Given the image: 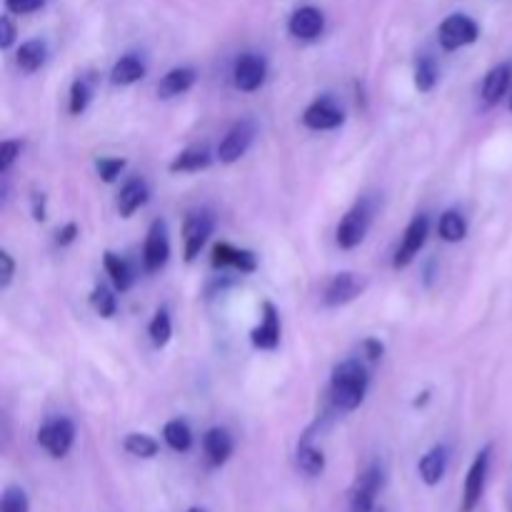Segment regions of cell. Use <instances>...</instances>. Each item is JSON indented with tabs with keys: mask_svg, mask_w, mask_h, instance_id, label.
Listing matches in <instances>:
<instances>
[{
	"mask_svg": "<svg viewBox=\"0 0 512 512\" xmlns=\"http://www.w3.org/2000/svg\"><path fill=\"white\" fill-rule=\"evenodd\" d=\"M210 233H213V215L205 213V210L203 213H193L188 220H185L183 235H185V260H188V263H193V260L198 258L203 245L208 243Z\"/></svg>",
	"mask_w": 512,
	"mask_h": 512,
	"instance_id": "13",
	"label": "cell"
},
{
	"mask_svg": "<svg viewBox=\"0 0 512 512\" xmlns=\"http://www.w3.org/2000/svg\"><path fill=\"white\" fill-rule=\"evenodd\" d=\"M438 83V65H435L433 58H420L418 65H415V88L420 93H430Z\"/></svg>",
	"mask_w": 512,
	"mask_h": 512,
	"instance_id": "30",
	"label": "cell"
},
{
	"mask_svg": "<svg viewBox=\"0 0 512 512\" xmlns=\"http://www.w3.org/2000/svg\"><path fill=\"white\" fill-rule=\"evenodd\" d=\"M253 138H255L253 120H240V123H235L233 128L228 130V135L223 138V143L218 145L220 163L225 165L238 163V160L248 153L250 145H253Z\"/></svg>",
	"mask_w": 512,
	"mask_h": 512,
	"instance_id": "8",
	"label": "cell"
},
{
	"mask_svg": "<svg viewBox=\"0 0 512 512\" xmlns=\"http://www.w3.org/2000/svg\"><path fill=\"white\" fill-rule=\"evenodd\" d=\"M363 348H365V355H368L370 360H380V358H383V353H385L383 343H380V340H375V338L365 340Z\"/></svg>",
	"mask_w": 512,
	"mask_h": 512,
	"instance_id": "40",
	"label": "cell"
},
{
	"mask_svg": "<svg viewBox=\"0 0 512 512\" xmlns=\"http://www.w3.org/2000/svg\"><path fill=\"white\" fill-rule=\"evenodd\" d=\"M438 233L445 243H460L468 235V223H465V218L458 210H448V213L440 215Z\"/></svg>",
	"mask_w": 512,
	"mask_h": 512,
	"instance_id": "26",
	"label": "cell"
},
{
	"mask_svg": "<svg viewBox=\"0 0 512 512\" xmlns=\"http://www.w3.org/2000/svg\"><path fill=\"white\" fill-rule=\"evenodd\" d=\"M95 168H98V175L105 180V183H115V180H118V175L123 173L125 160L123 158H100L98 163H95Z\"/></svg>",
	"mask_w": 512,
	"mask_h": 512,
	"instance_id": "34",
	"label": "cell"
},
{
	"mask_svg": "<svg viewBox=\"0 0 512 512\" xmlns=\"http://www.w3.org/2000/svg\"><path fill=\"white\" fill-rule=\"evenodd\" d=\"M380 488H383V470L378 465H370L350 490V512H373Z\"/></svg>",
	"mask_w": 512,
	"mask_h": 512,
	"instance_id": "6",
	"label": "cell"
},
{
	"mask_svg": "<svg viewBox=\"0 0 512 512\" xmlns=\"http://www.w3.org/2000/svg\"><path fill=\"white\" fill-rule=\"evenodd\" d=\"M125 450H128L130 455H135V458L140 460H150L158 455V443H155L150 435H143V433H130L128 438H125Z\"/></svg>",
	"mask_w": 512,
	"mask_h": 512,
	"instance_id": "29",
	"label": "cell"
},
{
	"mask_svg": "<svg viewBox=\"0 0 512 512\" xmlns=\"http://www.w3.org/2000/svg\"><path fill=\"white\" fill-rule=\"evenodd\" d=\"M0 512H30L28 493L18 485H8L0 498Z\"/></svg>",
	"mask_w": 512,
	"mask_h": 512,
	"instance_id": "31",
	"label": "cell"
},
{
	"mask_svg": "<svg viewBox=\"0 0 512 512\" xmlns=\"http://www.w3.org/2000/svg\"><path fill=\"white\" fill-rule=\"evenodd\" d=\"M368 385L370 375L363 363H358V360L340 363L330 378V400H333L335 410H343V413L358 410L368 395Z\"/></svg>",
	"mask_w": 512,
	"mask_h": 512,
	"instance_id": "1",
	"label": "cell"
},
{
	"mask_svg": "<svg viewBox=\"0 0 512 512\" xmlns=\"http://www.w3.org/2000/svg\"><path fill=\"white\" fill-rule=\"evenodd\" d=\"M343 123V108H338L328 95H325V98H318L315 103H310L303 113V125L310 130H333Z\"/></svg>",
	"mask_w": 512,
	"mask_h": 512,
	"instance_id": "12",
	"label": "cell"
},
{
	"mask_svg": "<svg viewBox=\"0 0 512 512\" xmlns=\"http://www.w3.org/2000/svg\"><path fill=\"white\" fill-rule=\"evenodd\" d=\"M203 448L205 455H208V463L213 468H220L233 455V438H230V433L225 428H210L203 438Z\"/></svg>",
	"mask_w": 512,
	"mask_h": 512,
	"instance_id": "16",
	"label": "cell"
},
{
	"mask_svg": "<svg viewBox=\"0 0 512 512\" xmlns=\"http://www.w3.org/2000/svg\"><path fill=\"white\" fill-rule=\"evenodd\" d=\"M265 73H268V68H265V60L260 55H240L233 68L235 88L243 90V93H253V90H258L265 83Z\"/></svg>",
	"mask_w": 512,
	"mask_h": 512,
	"instance_id": "11",
	"label": "cell"
},
{
	"mask_svg": "<svg viewBox=\"0 0 512 512\" xmlns=\"http://www.w3.org/2000/svg\"><path fill=\"white\" fill-rule=\"evenodd\" d=\"M75 443V425L68 418H53L38 430V445L50 455L60 460L70 453Z\"/></svg>",
	"mask_w": 512,
	"mask_h": 512,
	"instance_id": "3",
	"label": "cell"
},
{
	"mask_svg": "<svg viewBox=\"0 0 512 512\" xmlns=\"http://www.w3.org/2000/svg\"><path fill=\"white\" fill-rule=\"evenodd\" d=\"M185 512H208V510H203V508H188Z\"/></svg>",
	"mask_w": 512,
	"mask_h": 512,
	"instance_id": "43",
	"label": "cell"
},
{
	"mask_svg": "<svg viewBox=\"0 0 512 512\" xmlns=\"http://www.w3.org/2000/svg\"><path fill=\"white\" fill-rule=\"evenodd\" d=\"M103 265H105V273L110 275V280H113V285L120 290V293L130 290V285H133V270H130V265L125 263L120 255L110 253L108 250V253L103 255Z\"/></svg>",
	"mask_w": 512,
	"mask_h": 512,
	"instance_id": "25",
	"label": "cell"
},
{
	"mask_svg": "<svg viewBox=\"0 0 512 512\" xmlns=\"http://www.w3.org/2000/svg\"><path fill=\"white\" fill-rule=\"evenodd\" d=\"M490 455L493 448L485 445L478 455H475L473 465L468 470V478H465L463 488V503H460V512H475L478 510L480 500L485 495V485H488V473H490Z\"/></svg>",
	"mask_w": 512,
	"mask_h": 512,
	"instance_id": "2",
	"label": "cell"
},
{
	"mask_svg": "<svg viewBox=\"0 0 512 512\" xmlns=\"http://www.w3.org/2000/svg\"><path fill=\"white\" fill-rule=\"evenodd\" d=\"M510 110H512V95H510Z\"/></svg>",
	"mask_w": 512,
	"mask_h": 512,
	"instance_id": "44",
	"label": "cell"
},
{
	"mask_svg": "<svg viewBox=\"0 0 512 512\" xmlns=\"http://www.w3.org/2000/svg\"><path fill=\"white\" fill-rule=\"evenodd\" d=\"M368 288V280L358 273H338L325 288V305L330 308H340V305L353 303L355 298L365 293Z\"/></svg>",
	"mask_w": 512,
	"mask_h": 512,
	"instance_id": "9",
	"label": "cell"
},
{
	"mask_svg": "<svg viewBox=\"0 0 512 512\" xmlns=\"http://www.w3.org/2000/svg\"><path fill=\"white\" fill-rule=\"evenodd\" d=\"M478 35H480L478 23L463 13H455V15H450V18H445L443 25H440V30H438L440 45H443L445 50L465 48V45L475 43V40H478Z\"/></svg>",
	"mask_w": 512,
	"mask_h": 512,
	"instance_id": "5",
	"label": "cell"
},
{
	"mask_svg": "<svg viewBox=\"0 0 512 512\" xmlns=\"http://www.w3.org/2000/svg\"><path fill=\"white\" fill-rule=\"evenodd\" d=\"M148 335H150V340H153L155 348H163V345H168L170 335H173V323H170L168 310L160 308L158 313H155V318L150 320V325H148Z\"/></svg>",
	"mask_w": 512,
	"mask_h": 512,
	"instance_id": "28",
	"label": "cell"
},
{
	"mask_svg": "<svg viewBox=\"0 0 512 512\" xmlns=\"http://www.w3.org/2000/svg\"><path fill=\"white\" fill-rule=\"evenodd\" d=\"M45 0H5V8L15 15H28L43 8Z\"/></svg>",
	"mask_w": 512,
	"mask_h": 512,
	"instance_id": "37",
	"label": "cell"
},
{
	"mask_svg": "<svg viewBox=\"0 0 512 512\" xmlns=\"http://www.w3.org/2000/svg\"><path fill=\"white\" fill-rule=\"evenodd\" d=\"M250 340L260 350H275L280 345V315L273 303H263V320L250 333Z\"/></svg>",
	"mask_w": 512,
	"mask_h": 512,
	"instance_id": "15",
	"label": "cell"
},
{
	"mask_svg": "<svg viewBox=\"0 0 512 512\" xmlns=\"http://www.w3.org/2000/svg\"><path fill=\"white\" fill-rule=\"evenodd\" d=\"M370 220H373V213H370L368 203H358L353 210L343 215L338 225V233H335V240L343 250H353L358 248L360 243L365 240L370 230Z\"/></svg>",
	"mask_w": 512,
	"mask_h": 512,
	"instance_id": "4",
	"label": "cell"
},
{
	"mask_svg": "<svg viewBox=\"0 0 512 512\" xmlns=\"http://www.w3.org/2000/svg\"><path fill=\"white\" fill-rule=\"evenodd\" d=\"M210 163H213V155L208 153V148H188L175 155V160L170 163V173H198Z\"/></svg>",
	"mask_w": 512,
	"mask_h": 512,
	"instance_id": "21",
	"label": "cell"
},
{
	"mask_svg": "<svg viewBox=\"0 0 512 512\" xmlns=\"http://www.w3.org/2000/svg\"><path fill=\"white\" fill-rule=\"evenodd\" d=\"M45 58H48V48H45L43 40H28L18 48V68L23 73H35V70L43 68Z\"/></svg>",
	"mask_w": 512,
	"mask_h": 512,
	"instance_id": "23",
	"label": "cell"
},
{
	"mask_svg": "<svg viewBox=\"0 0 512 512\" xmlns=\"http://www.w3.org/2000/svg\"><path fill=\"white\" fill-rule=\"evenodd\" d=\"M428 233H430V220L425 218V215H415V218L410 220L408 228H405L403 243H400L398 253H395V260H393L395 270L408 268V265L418 258L425 240H428Z\"/></svg>",
	"mask_w": 512,
	"mask_h": 512,
	"instance_id": "7",
	"label": "cell"
},
{
	"mask_svg": "<svg viewBox=\"0 0 512 512\" xmlns=\"http://www.w3.org/2000/svg\"><path fill=\"white\" fill-rule=\"evenodd\" d=\"M170 258V240H168V228H165V220H155L148 230V238H145V270L148 273H158L160 268H165Z\"/></svg>",
	"mask_w": 512,
	"mask_h": 512,
	"instance_id": "10",
	"label": "cell"
},
{
	"mask_svg": "<svg viewBox=\"0 0 512 512\" xmlns=\"http://www.w3.org/2000/svg\"><path fill=\"white\" fill-rule=\"evenodd\" d=\"M325 28V15L313 5L298 8L288 20V30L298 40H315Z\"/></svg>",
	"mask_w": 512,
	"mask_h": 512,
	"instance_id": "14",
	"label": "cell"
},
{
	"mask_svg": "<svg viewBox=\"0 0 512 512\" xmlns=\"http://www.w3.org/2000/svg\"><path fill=\"white\" fill-rule=\"evenodd\" d=\"M298 468L303 470L308 478H318V475H323L325 470L323 450L315 448L310 440H303V443L298 445Z\"/></svg>",
	"mask_w": 512,
	"mask_h": 512,
	"instance_id": "24",
	"label": "cell"
},
{
	"mask_svg": "<svg viewBox=\"0 0 512 512\" xmlns=\"http://www.w3.org/2000/svg\"><path fill=\"white\" fill-rule=\"evenodd\" d=\"M195 78H198V73H195L193 68L168 70V73L163 75V80L158 83V95L163 100H168V98H175V95L188 93V90L195 85Z\"/></svg>",
	"mask_w": 512,
	"mask_h": 512,
	"instance_id": "19",
	"label": "cell"
},
{
	"mask_svg": "<svg viewBox=\"0 0 512 512\" xmlns=\"http://www.w3.org/2000/svg\"><path fill=\"white\" fill-rule=\"evenodd\" d=\"M238 250L230 243H218L213 248V265L215 268H235V260H238Z\"/></svg>",
	"mask_w": 512,
	"mask_h": 512,
	"instance_id": "35",
	"label": "cell"
},
{
	"mask_svg": "<svg viewBox=\"0 0 512 512\" xmlns=\"http://www.w3.org/2000/svg\"><path fill=\"white\" fill-rule=\"evenodd\" d=\"M90 103V85L88 80H75L70 88V113L80 115Z\"/></svg>",
	"mask_w": 512,
	"mask_h": 512,
	"instance_id": "33",
	"label": "cell"
},
{
	"mask_svg": "<svg viewBox=\"0 0 512 512\" xmlns=\"http://www.w3.org/2000/svg\"><path fill=\"white\" fill-rule=\"evenodd\" d=\"M148 183L140 178H133L128 180V183L120 188V195H118V213L123 215V218H130V215L135 213L138 208H143L145 203H148Z\"/></svg>",
	"mask_w": 512,
	"mask_h": 512,
	"instance_id": "18",
	"label": "cell"
},
{
	"mask_svg": "<svg viewBox=\"0 0 512 512\" xmlns=\"http://www.w3.org/2000/svg\"><path fill=\"white\" fill-rule=\"evenodd\" d=\"M163 438L175 453H188V450L193 448V433H190L185 420H170L163 428Z\"/></svg>",
	"mask_w": 512,
	"mask_h": 512,
	"instance_id": "27",
	"label": "cell"
},
{
	"mask_svg": "<svg viewBox=\"0 0 512 512\" xmlns=\"http://www.w3.org/2000/svg\"><path fill=\"white\" fill-rule=\"evenodd\" d=\"M90 305H93V310L100 315V318H113L115 308H118L115 295L110 293L105 285H98V288L93 290V295H90Z\"/></svg>",
	"mask_w": 512,
	"mask_h": 512,
	"instance_id": "32",
	"label": "cell"
},
{
	"mask_svg": "<svg viewBox=\"0 0 512 512\" xmlns=\"http://www.w3.org/2000/svg\"><path fill=\"white\" fill-rule=\"evenodd\" d=\"M15 273V260L10 258L8 250H0V288H8Z\"/></svg>",
	"mask_w": 512,
	"mask_h": 512,
	"instance_id": "38",
	"label": "cell"
},
{
	"mask_svg": "<svg viewBox=\"0 0 512 512\" xmlns=\"http://www.w3.org/2000/svg\"><path fill=\"white\" fill-rule=\"evenodd\" d=\"M510 80H512V63H500L485 75V83H483V98L488 105L500 103L505 93L510 88Z\"/></svg>",
	"mask_w": 512,
	"mask_h": 512,
	"instance_id": "20",
	"label": "cell"
},
{
	"mask_svg": "<svg viewBox=\"0 0 512 512\" xmlns=\"http://www.w3.org/2000/svg\"><path fill=\"white\" fill-rule=\"evenodd\" d=\"M445 470H448V448H445V445H435V448L428 450L418 463L420 478H423V483L430 485V488H435V485L445 478Z\"/></svg>",
	"mask_w": 512,
	"mask_h": 512,
	"instance_id": "17",
	"label": "cell"
},
{
	"mask_svg": "<svg viewBox=\"0 0 512 512\" xmlns=\"http://www.w3.org/2000/svg\"><path fill=\"white\" fill-rule=\"evenodd\" d=\"M75 238H78V225L75 223H68L58 230V245H70Z\"/></svg>",
	"mask_w": 512,
	"mask_h": 512,
	"instance_id": "41",
	"label": "cell"
},
{
	"mask_svg": "<svg viewBox=\"0 0 512 512\" xmlns=\"http://www.w3.org/2000/svg\"><path fill=\"white\" fill-rule=\"evenodd\" d=\"M145 78V65L143 60L135 58V55H125L110 70V83L113 85H133L138 80Z\"/></svg>",
	"mask_w": 512,
	"mask_h": 512,
	"instance_id": "22",
	"label": "cell"
},
{
	"mask_svg": "<svg viewBox=\"0 0 512 512\" xmlns=\"http://www.w3.org/2000/svg\"><path fill=\"white\" fill-rule=\"evenodd\" d=\"M13 43H15V25L8 15H3V18H0V48L8 50Z\"/></svg>",
	"mask_w": 512,
	"mask_h": 512,
	"instance_id": "39",
	"label": "cell"
},
{
	"mask_svg": "<svg viewBox=\"0 0 512 512\" xmlns=\"http://www.w3.org/2000/svg\"><path fill=\"white\" fill-rule=\"evenodd\" d=\"M33 218L38 220V223L45 220V198L40 193H33Z\"/></svg>",
	"mask_w": 512,
	"mask_h": 512,
	"instance_id": "42",
	"label": "cell"
},
{
	"mask_svg": "<svg viewBox=\"0 0 512 512\" xmlns=\"http://www.w3.org/2000/svg\"><path fill=\"white\" fill-rule=\"evenodd\" d=\"M20 148H23L20 140H3V143H0V173H8L10 165L18 160Z\"/></svg>",
	"mask_w": 512,
	"mask_h": 512,
	"instance_id": "36",
	"label": "cell"
}]
</instances>
